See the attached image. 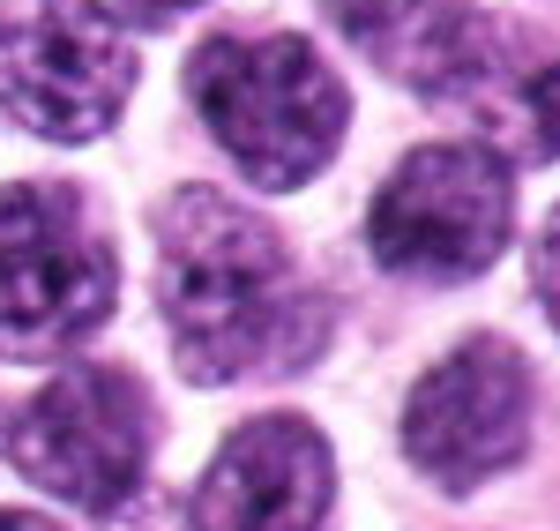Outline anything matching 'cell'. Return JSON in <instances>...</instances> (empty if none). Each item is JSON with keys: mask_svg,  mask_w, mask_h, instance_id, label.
Listing matches in <instances>:
<instances>
[{"mask_svg": "<svg viewBox=\"0 0 560 531\" xmlns=\"http://www.w3.org/2000/svg\"><path fill=\"white\" fill-rule=\"evenodd\" d=\"M509 232H516V165L486 142H419L366 210L374 255L427 285H456L501 263Z\"/></svg>", "mask_w": 560, "mask_h": 531, "instance_id": "cell-4", "label": "cell"}, {"mask_svg": "<svg viewBox=\"0 0 560 531\" xmlns=\"http://www.w3.org/2000/svg\"><path fill=\"white\" fill-rule=\"evenodd\" d=\"M538 300H546V314H553V330H560V210L538 232Z\"/></svg>", "mask_w": 560, "mask_h": 531, "instance_id": "cell-11", "label": "cell"}, {"mask_svg": "<svg viewBox=\"0 0 560 531\" xmlns=\"http://www.w3.org/2000/svg\"><path fill=\"white\" fill-rule=\"evenodd\" d=\"M142 23H173V15H187V8H202V0H128Z\"/></svg>", "mask_w": 560, "mask_h": 531, "instance_id": "cell-12", "label": "cell"}, {"mask_svg": "<svg viewBox=\"0 0 560 531\" xmlns=\"http://www.w3.org/2000/svg\"><path fill=\"white\" fill-rule=\"evenodd\" d=\"M523 442H530V367L501 337L456 345L404 397V457L448 494L509 472Z\"/></svg>", "mask_w": 560, "mask_h": 531, "instance_id": "cell-7", "label": "cell"}, {"mask_svg": "<svg viewBox=\"0 0 560 531\" xmlns=\"http://www.w3.org/2000/svg\"><path fill=\"white\" fill-rule=\"evenodd\" d=\"M0 531H52V524L31 517V509H0Z\"/></svg>", "mask_w": 560, "mask_h": 531, "instance_id": "cell-13", "label": "cell"}, {"mask_svg": "<svg viewBox=\"0 0 560 531\" xmlns=\"http://www.w3.org/2000/svg\"><path fill=\"white\" fill-rule=\"evenodd\" d=\"M456 97H471L478 128L493 135L486 150L523 158V165H546L560 158V53L530 60V68H501V53L478 60V76Z\"/></svg>", "mask_w": 560, "mask_h": 531, "instance_id": "cell-10", "label": "cell"}, {"mask_svg": "<svg viewBox=\"0 0 560 531\" xmlns=\"http://www.w3.org/2000/svg\"><path fill=\"white\" fill-rule=\"evenodd\" d=\"M113 247L75 187H0V353L45 359L113 314Z\"/></svg>", "mask_w": 560, "mask_h": 531, "instance_id": "cell-3", "label": "cell"}, {"mask_svg": "<svg viewBox=\"0 0 560 531\" xmlns=\"http://www.w3.org/2000/svg\"><path fill=\"white\" fill-rule=\"evenodd\" d=\"M329 15L388 83L419 97H456L493 53L478 0H329Z\"/></svg>", "mask_w": 560, "mask_h": 531, "instance_id": "cell-9", "label": "cell"}, {"mask_svg": "<svg viewBox=\"0 0 560 531\" xmlns=\"http://www.w3.org/2000/svg\"><path fill=\"white\" fill-rule=\"evenodd\" d=\"M135 90V38L97 0H0V113L45 142H90Z\"/></svg>", "mask_w": 560, "mask_h": 531, "instance_id": "cell-6", "label": "cell"}, {"mask_svg": "<svg viewBox=\"0 0 560 531\" xmlns=\"http://www.w3.org/2000/svg\"><path fill=\"white\" fill-rule=\"evenodd\" d=\"M187 90H195V113L210 120V135L224 142V158L269 195L322 173L351 120L345 83L292 31L210 38L187 60Z\"/></svg>", "mask_w": 560, "mask_h": 531, "instance_id": "cell-2", "label": "cell"}, {"mask_svg": "<svg viewBox=\"0 0 560 531\" xmlns=\"http://www.w3.org/2000/svg\"><path fill=\"white\" fill-rule=\"evenodd\" d=\"M150 435H158V412L128 367H68L15 412L8 457L52 501L83 517H120L142 494Z\"/></svg>", "mask_w": 560, "mask_h": 531, "instance_id": "cell-5", "label": "cell"}, {"mask_svg": "<svg viewBox=\"0 0 560 531\" xmlns=\"http://www.w3.org/2000/svg\"><path fill=\"white\" fill-rule=\"evenodd\" d=\"M158 308L195 382L292 374L329 330L277 224L217 187H179L158 210Z\"/></svg>", "mask_w": 560, "mask_h": 531, "instance_id": "cell-1", "label": "cell"}, {"mask_svg": "<svg viewBox=\"0 0 560 531\" xmlns=\"http://www.w3.org/2000/svg\"><path fill=\"white\" fill-rule=\"evenodd\" d=\"M329 494H337L329 442L300 412H269L210 457L187 531H322Z\"/></svg>", "mask_w": 560, "mask_h": 531, "instance_id": "cell-8", "label": "cell"}]
</instances>
